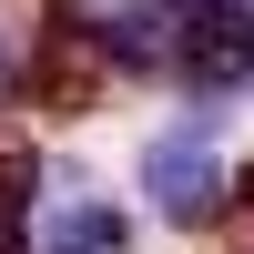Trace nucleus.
<instances>
[{"label": "nucleus", "mask_w": 254, "mask_h": 254, "mask_svg": "<svg viewBox=\"0 0 254 254\" xmlns=\"http://www.w3.org/2000/svg\"><path fill=\"white\" fill-rule=\"evenodd\" d=\"M173 61L193 92H234L254 71V0H173Z\"/></svg>", "instance_id": "f257e3e1"}, {"label": "nucleus", "mask_w": 254, "mask_h": 254, "mask_svg": "<svg viewBox=\"0 0 254 254\" xmlns=\"http://www.w3.org/2000/svg\"><path fill=\"white\" fill-rule=\"evenodd\" d=\"M142 193H153L173 224H203V214L224 203V163H214V142H203V132H163L153 153H142Z\"/></svg>", "instance_id": "f03ea898"}, {"label": "nucleus", "mask_w": 254, "mask_h": 254, "mask_svg": "<svg viewBox=\"0 0 254 254\" xmlns=\"http://www.w3.org/2000/svg\"><path fill=\"white\" fill-rule=\"evenodd\" d=\"M122 244H132V224L112 203H51L41 214V254H122Z\"/></svg>", "instance_id": "7ed1b4c3"}, {"label": "nucleus", "mask_w": 254, "mask_h": 254, "mask_svg": "<svg viewBox=\"0 0 254 254\" xmlns=\"http://www.w3.org/2000/svg\"><path fill=\"white\" fill-rule=\"evenodd\" d=\"M61 10H81L102 41H122V51H153V31H163V0H61Z\"/></svg>", "instance_id": "20e7f679"}]
</instances>
